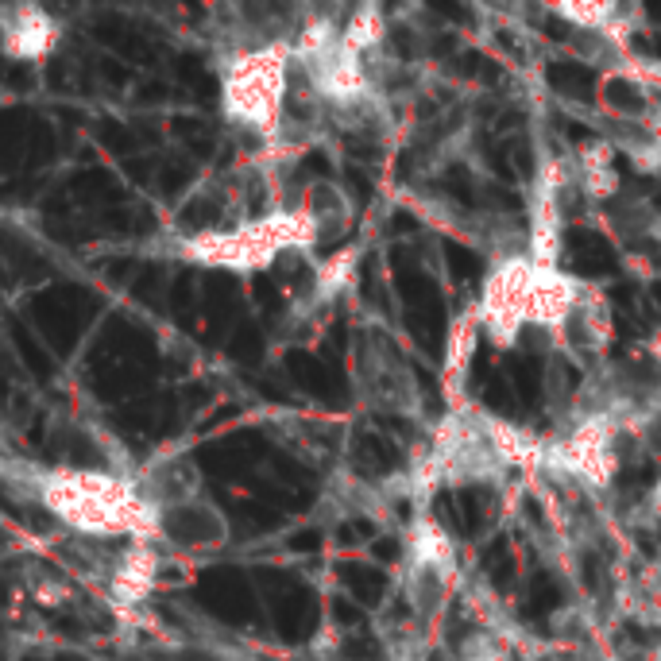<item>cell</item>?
Instances as JSON below:
<instances>
[{"instance_id":"6da1fadb","label":"cell","mask_w":661,"mask_h":661,"mask_svg":"<svg viewBox=\"0 0 661 661\" xmlns=\"http://www.w3.org/2000/svg\"><path fill=\"white\" fill-rule=\"evenodd\" d=\"M4 480L86 542L163 546V507L136 472H113L101 464H4Z\"/></svg>"},{"instance_id":"7a4b0ae2","label":"cell","mask_w":661,"mask_h":661,"mask_svg":"<svg viewBox=\"0 0 661 661\" xmlns=\"http://www.w3.org/2000/svg\"><path fill=\"white\" fill-rule=\"evenodd\" d=\"M507 468H546V437L460 403L441 414L426 453L387 484V499L403 495L422 511L437 491L495 484Z\"/></svg>"},{"instance_id":"3957f363","label":"cell","mask_w":661,"mask_h":661,"mask_svg":"<svg viewBox=\"0 0 661 661\" xmlns=\"http://www.w3.org/2000/svg\"><path fill=\"white\" fill-rule=\"evenodd\" d=\"M588 279L565 267H542L526 252L495 256L488 279L476 298L484 337L495 348H515L526 329H542L549 341L573 314Z\"/></svg>"},{"instance_id":"277c9868","label":"cell","mask_w":661,"mask_h":661,"mask_svg":"<svg viewBox=\"0 0 661 661\" xmlns=\"http://www.w3.org/2000/svg\"><path fill=\"white\" fill-rule=\"evenodd\" d=\"M317 244H321V232L314 217L302 205H283L244 225H217V229L174 236L167 244V256L194 267H209V271H229V275H263L287 252H314Z\"/></svg>"},{"instance_id":"5b68a950","label":"cell","mask_w":661,"mask_h":661,"mask_svg":"<svg viewBox=\"0 0 661 661\" xmlns=\"http://www.w3.org/2000/svg\"><path fill=\"white\" fill-rule=\"evenodd\" d=\"M221 116L232 128L248 132L263 147H283L290 124V93H294V58L290 39L232 47L217 62Z\"/></svg>"},{"instance_id":"8992f818","label":"cell","mask_w":661,"mask_h":661,"mask_svg":"<svg viewBox=\"0 0 661 661\" xmlns=\"http://www.w3.org/2000/svg\"><path fill=\"white\" fill-rule=\"evenodd\" d=\"M638 441L611 410L576 406L557 437H546V472L580 491H607L615 484L627 445Z\"/></svg>"},{"instance_id":"52a82bcc","label":"cell","mask_w":661,"mask_h":661,"mask_svg":"<svg viewBox=\"0 0 661 661\" xmlns=\"http://www.w3.org/2000/svg\"><path fill=\"white\" fill-rule=\"evenodd\" d=\"M584 198L576 194L569 155H549L538 163L530 198H526V256L542 267H561L565 232L573 225Z\"/></svg>"},{"instance_id":"ba28073f","label":"cell","mask_w":661,"mask_h":661,"mask_svg":"<svg viewBox=\"0 0 661 661\" xmlns=\"http://www.w3.org/2000/svg\"><path fill=\"white\" fill-rule=\"evenodd\" d=\"M604 140L638 174H661V89L646 86L638 101L607 105Z\"/></svg>"},{"instance_id":"9c48e42d","label":"cell","mask_w":661,"mask_h":661,"mask_svg":"<svg viewBox=\"0 0 661 661\" xmlns=\"http://www.w3.org/2000/svg\"><path fill=\"white\" fill-rule=\"evenodd\" d=\"M356 387L360 399H368L372 410L387 414H414L418 410V383L406 368V360L383 341H364L356 360Z\"/></svg>"},{"instance_id":"30bf717a","label":"cell","mask_w":661,"mask_h":661,"mask_svg":"<svg viewBox=\"0 0 661 661\" xmlns=\"http://www.w3.org/2000/svg\"><path fill=\"white\" fill-rule=\"evenodd\" d=\"M611 337H615V314L607 302L604 287L588 283L584 294L576 298L573 314L565 317V325L553 333V348L576 360L580 368H592L596 360H604L611 352Z\"/></svg>"},{"instance_id":"8fae6325","label":"cell","mask_w":661,"mask_h":661,"mask_svg":"<svg viewBox=\"0 0 661 661\" xmlns=\"http://www.w3.org/2000/svg\"><path fill=\"white\" fill-rule=\"evenodd\" d=\"M159 573H163V546L159 542H128L124 549L109 553V561L101 565V584H105V596L120 611H132L155 592Z\"/></svg>"},{"instance_id":"7c38bea8","label":"cell","mask_w":661,"mask_h":661,"mask_svg":"<svg viewBox=\"0 0 661 661\" xmlns=\"http://www.w3.org/2000/svg\"><path fill=\"white\" fill-rule=\"evenodd\" d=\"M62 47V24L31 0L0 8V51L12 62H47Z\"/></svg>"},{"instance_id":"4fadbf2b","label":"cell","mask_w":661,"mask_h":661,"mask_svg":"<svg viewBox=\"0 0 661 661\" xmlns=\"http://www.w3.org/2000/svg\"><path fill=\"white\" fill-rule=\"evenodd\" d=\"M225 538H229L225 515L202 491L163 503V546L178 549V553H209V549L225 546Z\"/></svg>"},{"instance_id":"5bb4252c","label":"cell","mask_w":661,"mask_h":661,"mask_svg":"<svg viewBox=\"0 0 661 661\" xmlns=\"http://www.w3.org/2000/svg\"><path fill=\"white\" fill-rule=\"evenodd\" d=\"M360 259H364V248H360V244H345V248H337V252H329V256L321 259L314 267V275H310V287L302 290V298L290 306L294 317L306 321V317L329 314L348 290L356 287Z\"/></svg>"},{"instance_id":"9a60e30c","label":"cell","mask_w":661,"mask_h":661,"mask_svg":"<svg viewBox=\"0 0 661 661\" xmlns=\"http://www.w3.org/2000/svg\"><path fill=\"white\" fill-rule=\"evenodd\" d=\"M549 16H557L580 35H604L623 47L642 28V8L623 0H565V4H549Z\"/></svg>"},{"instance_id":"2e32d148","label":"cell","mask_w":661,"mask_h":661,"mask_svg":"<svg viewBox=\"0 0 661 661\" xmlns=\"http://www.w3.org/2000/svg\"><path fill=\"white\" fill-rule=\"evenodd\" d=\"M403 565L430 569V573H441L449 580H464L453 534L426 511H414L410 522L403 526Z\"/></svg>"},{"instance_id":"e0dca14e","label":"cell","mask_w":661,"mask_h":661,"mask_svg":"<svg viewBox=\"0 0 661 661\" xmlns=\"http://www.w3.org/2000/svg\"><path fill=\"white\" fill-rule=\"evenodd\" d=\"M569 167H573V182H576V194L584 198L588 209H607L619 194V155L615 147L607 144L604 136L600 140H584L569 155Z\"/></svg>"},{"instance_id":"ac0fdd59","label":"cell","mask_w":661,"mask_h":661,"mask_svg":"<svg viewBox=\"0 0 661 661\" xmlns=\"http://www.w3.org/2000/svg\"><path fill=\"white\" fill-rule=\"evenodd\" d=\"M600 213L619 248L642 252V256L661 252V209L650 198H615Z\"/></svg>"},{"instance_id":"d6986e66","label":"cell","mask_w":661,"mask_h":661,"mask_svg":"<svg viewBox=\"0 0 661 661\" xmlns=\"http://www.w3.org/2000/svg\"><path fill=\"white\" fill-rule=\"evenodd\" d=\"M484 337V325L476 306H468L464 314H457L453 329H449V341H445V360H441V387H445V399L449 406L464 403V387H468V375L476 364V348Z\"/></svg>"},{"instance_id":"ffe728a7","label":"cell","mask_w":661,"mask_h":661,"mask_svg":"<svg viewBox=\"0 0 661 661\" xmlns=\"http://www.w3.org/2000/svg\"><path fill=\"white\" fill-rule=\"evenodd\" d=\"M615 607L646 627H661V565H638L615 576Z\"/></svg>"},{"instance_id":"44dd1931","label":"cell","mask_w":661,"mask_h":661,"mask_svg":"<svg viewBox=\"0 0 661 661\" xmlns=\"http://www.w3.org/2000/svg\"><path fill=\"white\" fill-rule=\"evenodd\" d=\"M298 205L314 217L317 232H321V244L325 240H341L352 229V217H356V205L348 198V190H341L337 182H314V186H306V194H302Z\"/></svg>"},{"instance_id":"7402d4cb","label":"cell","mask_w":661,"mask_h":661,"mask_svg":"<svg viewBox=\"0 0 661 661\" xmlns=\"http://www.w3.org/2000/svg\"><path fill=\"white\" fill-rule=\"evenodd\" d=\"M341 39H345L348 51L372 58L379 62L387 51V39H391V20H387V8L383 4H356L341 16Z\"/></svg>"},{"instance_id":"603a6c76","label":"cell","mask_w":661,"mask_h":661,"mask_svg":"<svg viewBox=\"0 0 661 661\" xmlns=\"http://www.w3.org/2000/svg\"><path fill=\"white\" fill-rule=\"evenodd\" d=\"M642 511H646V518L661 522V476L654 480V488L646 491V499H642Z\"/></svg>"}]
</instances>
